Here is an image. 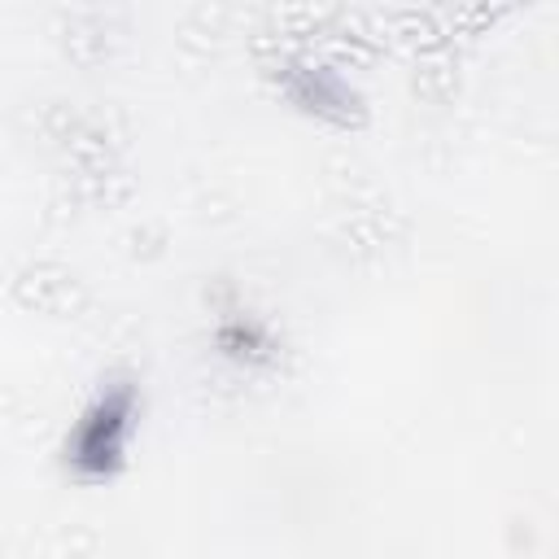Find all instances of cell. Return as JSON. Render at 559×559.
Segmentation results:
<instances>
[{
    "instance_id": "obj_2",
    "label": "cell",
    "mask_w": 559,
    "mask_h": 559,
    "mask_svg": "<svg viewBox=\"0 0 559 559\" xmlns=\"http://www.w3.org/2000/svg\"><path fill=\"white\" fill-rule=\"evenodd\" d=\"M293 96H297L306 109H314V114H332V118H349V109L358 105V96H354L332 70H323V66L301 70V87H293Z\"/></svg>"
},
{
    "instance_id": "obj_1",
    "label": "cell",
    "mask_w": 559,
    "mask_h": 559,
    "mask_svg": "<svg viewBox=\"0 0 559 559\" xmlns=\"http://www.w3.org/2000/svg\"><path fill=\"white\" fill-rule=\"evenodd\" d=\"M131 432H135V389L114 384V389L96 393L83 406V415L74 419V428L66 437V463L83 480H105L122 467Z\"/></svg>"
}]
</instances>
